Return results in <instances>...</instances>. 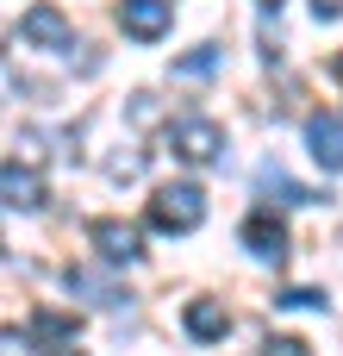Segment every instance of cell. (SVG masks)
<instances>
[{
	"mask_svg": "<svg viewBox=\"0 0 343 356\" xmlns=\"http://www.w3.org/2000/svg\"><path fill=\"white\" fill-rule=\"evenodd\" d=\"M306 150H312V163L319 169H343V113H312L306 119Z\"/></svg>",
	"mask_w": 343,
	"mask_h": 356,
	"instance_id": "cell-6",
	"label": "cell"
},
{
	"mask_svg": "<svg viewBox=\"0 0 343 356\" xmlns=\"http://www.w3.org/2000/svg\"><path fill=\"white\" fill-rule=\"evenodd\" d=\"M119 25H125V38L156 44L175 25V0H119Z\"/></svg>",
	"mask_w": 343,
	"mask_h": 356,
	"instance_id": "cell-4",
	"label": "cell"
},
{
	"mask_svg": "<svg viewBox=\"0 0 343 356\" xmlns=\"http://www.w3.org/2000/svg\"><path fill=\"white\" fill-rule=\"evenodd\" d=\"M0 188H6V207H12V213H37V207H44V181H37V175H25V169H19V156L0 169Z\"/></svg>",
	"mask_w": 343,
	"mask_h": 356,
	"instance_id": "cell-9",
	"label": "cell"
},
{
	"mask_svg": "<svg viewBox=\"0 0 343 356\" xmlns=\"http://www.w3.org/2000/svg\"><path fill=\"white\" fill-rule=\"evenodd\" d=\"M269 356H312L300 338H269Z\"/></svg>",
	"mask_w": 343,
	"mask_h": 356,
	"instance_id": "cell-13",
	"label": "cell"
},
{
	"mask_svg": "<svg viewBox=\"0 0 343 356\" xmlns=\"http://www.w3.org/2000/svg\"><path fill=\"white\" fill-rule=\"evenodd\" d=\"M331 75H337V81H343V50H337V56H331Z\"/></svg>",
	"mask_w": 343,
	"mask_h": 356,
	"instance_id": "cell-15",
	"label": "cell"
},
{
	"mask_svg": "<svg viewBox=\"0 0 343 356\" xmlns=\"http://www.w3.org/2000/svg\"><path fill=\"white\" fill-rule=\"evenodd\" d=\"M87 244H94L106 263H137V250H144L137 225H125V219H94V225H87Z\"/></svg>",
	"mask_w": 343,
	"mask_h": 356,
	"instance_id": "cell-5",
	"label": "cell"
},
{
	"mask_svg": "<svg viewBox=\"0 0 343 356\" xmlns=\"http://www.w3.org/2000/svg\"><path fill=\"white\" fill-rule=\"evenodd\" d=\"M281 307H325V294H312V288H287Z\"/></svg>",
	"mask_w": 343,
	"mask_h": 356,
	"instance_id": "cell-12",
	"label": "cell"
},
{
	"mask_svg": "<svg viewBox=\"0 0 343 356\" xmlns=\"http://www.w3.org/2000/svg\"><path fill=\"white\" fill-rule=\"evenodd\" d=\"M256 6H269V13H275V6H281V0H256Z\"/></svg>",
	"mask_w": 343,
	"mask_h": 356,
	"instance_id": "cell-17",
	"label": "cell"
},
{
	"mask_svg": "<svg viewBox=\"0 0 343 356\" xmlns=\"http://www.w3.org/2000/svg\"><path fill=\"white\" fill-rule=\"evenodd\" d=\"M312 13H319V19H337V13H343V0H312Z\"/></svg>",
	"mask_w": 343,
	"mask_h": 356,
	"instance_id": "cell-14",
	"label": "cell"
},
{
	"mask_svg": "<svg viewBox=\"0 0 343 356\" xmlns=\"http://www.w3.org/2000/svg\"><path fill=\"white\" fill-rule=\"evenodd\" d=\"M12 38H19L25 50H69V44H75V25L62 19L56 0H37V6H25V19L12 25Z\"/></svg>",
	"mask_w": 343,
	"mask_h": 356,
	"instance_id": "cell-3",
	"label": "cell"
},
{
	"mask_svg": "<svg viewBox=\"0 0 343 356\" xmlns=\"http://www.w3.org/2000/svg\"><path fill=\"white\" fill-rule=\"evenodd\" d=\"M244 250L262 257V263H281V257H287V225H281L275 213H250V219H244Z\"/></svg>",
	"mask_w": 343,
	"mask_h": 356,
	"instance_id": "cell-7",
	"label": "cell"
},
{
	"mask_svg": "<svg viewBox=\"0 0 343 356\" xmlns=\"http://www.w3.org/2000/svg\"><path fill=\"white\" fill-rule=\"evenodd\" d=\"M150 225L169 232V238L200 232V225H206V194H200L194 181H169V188H156V200H150Z\"/></svg>",
	"mask_w": 343,
	"mask_h": 356,
	"instance_id": "cell-1",
	"label": "cell"
},
{
	"mask_svg": "<svg viewBox=\"0 0 343 356\" xmlns=\"http://www.w3.org/2000/svg\"><path fill=\"white\" fill-rule=\"evenodd\" d=\"M262 194H281L287 207H306V200H312V194H306V188H294L281 169H262Z\"/></svg>",
	"mask_w": 343,
	"mask_h": 356,
	"instance_id": "cell-11",
	"label": "cell"
},
{
	"mask_svg": "<svg viewBox=\"0 0 343 356\" xmlns=\"http://www.w3.org/2000/svg\"><path fill=\"white\" fill-rule=\"evenodd\" d=\"M169 144H175V156H181V163L206 169V163H219V156H225V125H219V119H206V113H187V119H175Z\"/></svg>",
	"mask_w": 343,
	"mask_h": 356,
	"instance_id": "cell-2",
	"label": "cell"
},
{
	"mask_svg": "<svg viewBox=\"0 0 343 356\" xmlns=\"http://www.w3.org/2000/svg\"><path fill=\"white\" fill-rule=\"evenodd\" d=\"M181 325H187L194 344H219V338L231 332V313H225V300H187Z\"/></svg>",
	"mask_w": 343,
	"mask_h": 356,
	"instance_id": "cell-8",
	"label": "cell"
},
{
	"mask_svg": "<svg viewBox=\"0 0 343 356\" xmlns=\"http://www.w3.org/2000/svg\"><path fill=\"white\" fill-rule=\"evenodd\" d=\"M50 356H81V350H75V344H62V350H50Z\"/></svg>",
	"mask_w": 343,
	"mask_h": 356,
	"instance_id": "cell-16",
	"label": "cell"
},
{
	"mask_svg": "<svg viewBox=\"0 0 343 356\" xmlns=\"http://www.w3.org/2000/svg\"><path fill=\"white\" fill-rule=\"evenodd\" d=\"M212 69H219V50H212V44H200V50L175 56V75H212Z\"/></svg>",
	"mask_w": 343,
	"mask_h": 356,
	"instance_id": "cell-10",
	"label": "cell"
}]
</instances>
